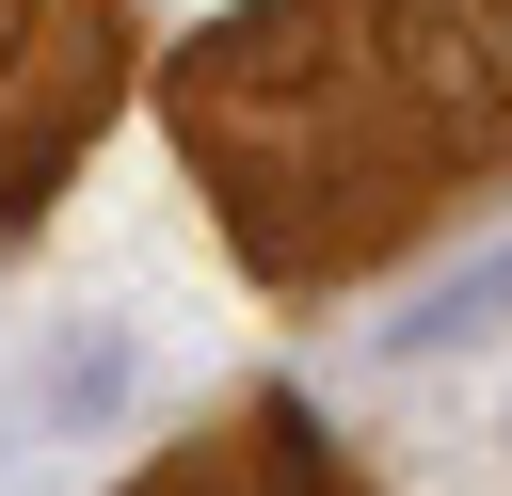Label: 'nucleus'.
Wrapping results in <instances>:
<instances>
[{
  "instance_id": "39448f33",
  "label": "nucleus",
  "mask_w": 512,
  "mask_h": 496,
  "mask_svg": "<svg viewBox=\"0 0 512 496\" xmlns=\"http://www.w3.org/2000/svg\"><path fill=\"white\" fill-rule=\"evenodd\" d=\"M112 400H128V352H112V336L48 352V416H112Z\"/></svg>"
},
{
  "instance_id": "f03ea898",
  "label": "nucleus",
  "mask_w": 512,
  "mask_h": 496,
  "mask_svg": "<svg viewBox=\"0 0 512 496\" xmlns=\"http://www.w3.org/2000/svg\"><path fill=\"white\" fill-rule=\"evenodd\" d=\"M128 64V0H0V240L64 192Z\"/></svg>"
},
{
  "instance_id": "20e7f679",
  "label": "nucleus",
  "mask_w": 512,
  "mask_h": 496,
  "mask_svg": "<svg viewBox=\"0 0 512 496\" xmlns=\"http://www.w3.org/2000/svg\"><path fill=\"white\" fill-rule=\"evenodd\" d=\"M496 304H512V240H496V256H464L448 288H416V304L384 320V352H400V368H416V352H464V336H480Z\"/></svg>"
},
{
  "instance_id": "7ed1b4c3",
  "label": "nucleus",
  "mask_w": 512,
  "mask_h": 496,
  "mask_svg": "<svg viewBox=\"0 0 512 496\" xmlns=\"http://www.w3.org/2000/svg\"><path fill=\"white\" fill-rule=\"evenodd\" d=\"M128 496H368L352 464H336V432L304 416V400H240L224 432H192V448H160Z\"/></svg>"
},
{
  "instance_id": "f257e3e1",
  "label": "nucleus",
  "mask_w": 512,
  "mask_h": 496,
  "mask_svg": "<svg viewBox=\"0 0 512 496\" xmlns=\"http://www.w3.org/2000/svg\"><path fill=\"white\" fill-rule=\"evenodd\" d=\"M160 96L240 272L352 288L512 176V0H240Z\"/></svg>"
}]
</instances>
